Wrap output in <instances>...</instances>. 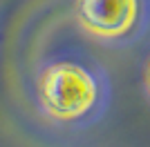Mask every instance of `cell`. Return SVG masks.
Segmentation results:
<instances>
[{
  "instance_id": "6da1fadb",
  "label": "cell",
  "mask_w": 150,
  "mask_h": 147,
  "mask_svg": "<svg viewBox=\"0 0 150 147\" xmlns=\"http://www.w3.org/2000/svg\"><path fill=\"white\" fill-rule=\"evenodd\" d=\"M36 96L47 116L61 123H74L85 118L99 105L101 85L81 62L58 58L40 69Z\"/></svg>"
},
{
  "instance_id": "7a4b0ae2",
  "label": "cell",
  "mask_w": 150,
  "mask_h": 147,
  "mask_svg": "<svg viewBox=\"0 0 150 147\" xmlns=\"http://www.w3.org/2000/svg\"><path fill=\"white\" fill-rule=\"evenodd\" d=\"M74 13L88 34L103 40H123L139 27L141 0H74Z\"/></svg>"
},
{
  "instance_id": "3957f363",
  "label": "cell",
  "mask_w": 150,
  "mask_h": 147,
  "mask_svg": "<svg viewBox=\"0 0 150 147\" xmlns=\"http://www.w3.org/2000/svg\"><path fill=\"white\" fill-rule=\"evenodd\" d=\"M146 85H148V92H150V60H148V67H146Z\"/></svg>"
}]
</instances>
